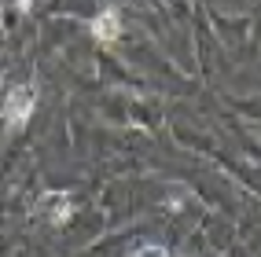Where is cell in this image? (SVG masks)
<instances>
[{
    "label": "cell",
    "mask_w": 261,
    "mask_h": 257,
    "mask_svg": "<svg viewBox=\"0 0 261 257\" xmlns=\"http://www.w3.org/2000/svg\"><path fill=\"white\" fill-rule=\"evenodd\" d=\"M33 107H37V89H33V84H15V89L4 96V103H0L4 122L11 129H22L30 118H33Z\"/></svg>",
    "instance_id": "obj_1"
},
{
    "label": "cell",
    "mask_w": 261,
    "mask_h": 257,
    "mask_svg": "<svg viewBox=\"0 0 261 257\" xmlns=\"http://www.w3.org/2000/svg\"><path fill=\"white\" fill-rule=\"evenodd\" d=\"M74 213V202L70 195H63V191H51L37 202V217H44L48 224H66V217Z\"/></svg>",
    "instance_id": "obj_2"
},
{
    "label": "cell",
    "mask_w": 261,
    "mask_h": 257,
    "mask_svg": "<svg viewBox=\"0 0 261 257\" xmlns=\"http://www.w3.org/2000/svg\"><path fill=\"white\" fill-rule=\"evenodd\" d=\"M92 37L96 41H118L121 37V22H118V11H103L92 19Z\"/></svg>",
    "instance_id": "obj_3"
}]
</instances>
